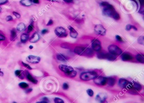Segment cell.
I'll use <instances>...</instances> for the list:
<instances>
[{
	"mask_svg": "<svg viewBox=\"0 0 144 103\" xmlns=\"http://www.w3.org/2000/svg\"><path fill=\"white\" fill-rule=\"evenodd\" d=\"M101 6L103 7L102 9L103 14L110 17L115 20H119L120 19V16L119 13L116 11L114 7L112 5L106 1L102 2L100 4Z\"/></svg>",
	"mask_w": 144,
	"mask_h": 103,
	"instance_id": "1",
	"label": "cell"
},
{
	"mask_svg": "<svg viewBox=\"0 0 144 103\" xmlns=\"http://www.w3.org/2000/svg\"><path fill=\"white\" fill-rule=\"evenodd\" d=\"M74 52L77 55L88 57H93L94 54L92 49L81 46L76 47L74 49Z\"/></svg>",
	"mask_w": 144,
	"mask_h": 103,
	"instance_id": "2",
	"label": "cell"
},
{
	"mask_svg": "<svg viewBox=\"0 0 144 103\" xmlns=\"http://www.w3.org/2000/svg\"><path fill=\"white\" fill-rule=\"evenodd\" d=\"M98 73L95 71H89L82 72L79 75V78L84 81L94 80L98 76Z\"/></svg>",
	"mask_w": 144,
	"mask_h": 103,
	"instance_id": "3",
	"label": "cell"
},
{
	"mask_svg": "<svg viewBox=\"0 0 144 103\" xmlns=\"http://www.w3.org/2000/svg\"><path fill=\"white\" fill-rule=\"evenodd\" d=\"M108 50L109 53L112 55L118 56L120 55L122 53V51L119 47L115 45H111L108 47Z\"/></svg>",
	"mask_w": 144,
	"mask_h": 103,
	"instance_id": "4",
	"label": "cell"
},
{
	"mask_svg": "<svg viewBox=\"0 0 144 103\" xmlns=\"http://www.w3.org/2000/svg\"><path fill=\"white\" fill-rule=\"evenodd\" d=\"M55 34L60 38H64L67 37L68 35L65 29L61 27H57L56 28L55 30Z\"/></svg>",
	"mask_w": 144,
	"mask_h": 103,
	"instance_id": "5",
	"label": "cell"
},
{
	"mask_svg": "<svg viewBox=\"0 0 144 103\" xmlns=\"http://www.w3.org/2000/svg\"><path fill=\"white\" fill-rule=\"evenodd\" d=\"M119 87L122 88H132V83L123 78H121L118 81Z\"/></svg>",
	"mask_w": 144,
	"mask_h": 103,
	"instance_id": "6",
	"label": "cell"
},
{
	"mask_svg": "<svg viewBox=\"0 0 144 103\" xmlns=\"http://www.w3.org/2000/svg\"><path fill=\"white\" fill-rule=\"evenodd\" d=\"M107 77L103 76H98L94 79V82L96 85L103 86L107 84Z\"/></svg>",
	"mask_w": 144,
	"mask_h": 103,
	"instance_id": "7",
	"label": "cell"
},
{
	"mask_svg": "<svg viewBox=\"0 0 144 103\" xmlns=\"http://www.w3.org/2000/svg\"><path fill=\"white\" fill-rule=\"evenodd\" d=\"M94 30L95 33L98 35L104 36L106 33V29L104 26L101 24L95 25Z\"/></svg>",
	"mask_w": 144,
	"mask_h": 103,
	"instance_id": "8",
	"label": "cell"
},
{
	"mask_svg": "<svg viewBox=\"0 0 144 103\" xmlns=\"http://www.w3.org/2000/svg\"><path fill=\"white\" fill-rule=\"evenodd\" d=\"M91 47L93 50L99 52L101 49V42L97 39H93L91 41Z\"/></svg>",
	"mask_w": 144,
	"mask_h": 103,
	"instance_id": "9",
	"label": "cell"
},
{
	"mask_svg": "<svg viewBox=\"0 0 144 103\" xmlns=\"http://www.w3.org/2000/svg\"><path fill=\"white\" fill-rule=\"evenodd\" d=\"M26 60L29 63L32 64H37L40 61L41 58L39 57L33 55H30L27 57Z\"/></svg>",
	"mask_w": 144,
	"mask_h": 103,
	"instance_id": "10",
	"label": "cell"
},
{
	"mask_svg": "<svg viewBox=\"0 0 144 103\" xmlns=\"http://www.w3.org/2000/svg\"><path fill=\"white\" fill-rule=\"evenodd\" d=\"M59 69L61 71L64 72V73H68L69 72L71 71L74 70V68L72 67L68 66L65 65H60L58 66Z\"/></svg>",
	"mask_w": 144,
	"mask_h": 103,
	"instance_id": "11",
	"label": "cell"
},
{
	"mask_svg": "<svg viewBox=\"0 0 144 103\" xmlns=\"http://www.w3.org/2000/svg\"><path fill=\"white\" fill-rule=\"evenodd\" d=\"M121 58L123 61H129L132 60L133 59L132 56L128 53H122L121 54Z\"/></svg>",
	"mask_w": 144,
	"mask_h": 103,
	"instance_id": "12",
	"label": "cell"
},
{
	"mask_svg": "<svg viewBox=\"0 0 144 103\" xmlns=\"http://www.w3.org/2000/svg\"><path fill=\"white\" fill-rule=\"evenodd\" d=\"M25 75L26 77L27 80H29V81L32 82V83L34 84H37L38 83V80L34 78L31 75H30L29 72L28 71H25Z\"/></svg>",
	"mask_w": 144,
	"mask_h": 103,
	"instance_id": "13",
	"label": "cell"
},
{
	"mask_svg": "<svg viewBox=\"0 0 144 103\" xmlns=\"http://www.w3.org/2000/svg\"><path fill=\"white\" fill-rule=\"evenodd\" d=\"M39 39H40V35L38 32H36L33 34L32 37H31L30 40V42L32 43H36L39 40Z\"/></svg>",
	"mask_w": 144,
	"mask_h": 103,
	"instance_id": "14",
	"label": "cell"
},
{
	"mask_svg": "<svg viewBox=\"0 0 144 103\" xmlns=\"http://www.w3.org/2000/svg\"><path fill=\"white\" fill-rule=\"evenodd\" d=\"M69 30H70V36L72 38H76L78 36L77 31L72 27L69 26L68 27Z\"/></svg>",
	"mask_w": 144,
	"mask_h": 103,
	"instance_id": "15",
	"label": "cell"
},
{
	"mask_svg": "<svg viewBox=\"0 0 144 103\" xmlns=\"http://www.w3.org/2000/svg\"><path fill=\"white\" fill-rule=\"evenodd\" d=\"M117 58L116 56L112 55L111 53H105V55H104V59H107L108 60L111 61H113L115 60Z\"/></svg>",
	"mask_w": 144,
	"mask_h": 103,
	"instance_id": "16",
	"label": "cell"
},
{
	"mask_svg": "<svg viewBox=\"0 0 144 103\" xmlns=\"http://www.w3.org/2000/svg\"><path fill=\"white\" fill-rule=\"evenodd\" d=\"M15 75L21 80H23L25 78V72L22 70H16L15 71Z\"/></svg>",
	"mask_w": 144,
	"mask_h": 103,
	"instance_id": "17",
	"label": "cell"
},
{
	"mask_svg": "<svg viewBox=\"0 0 144 103\" xmlns=\"http://www.w3.org/2000/svg\"><path fill=\"white\" fill-rule=\"evenodd\" d=\"M107 84L109 85V86L113 87L115 84V79L114 78L107 77Z\"/></svg>",
	"mask_w": 144,
	"mask_h": 103,
	"instance_id": "18",
	"label": "cell"
},
{
	"mask_svg": "<svg viewBox=\"0 0 144 103\" xmlns=\"http://www.w3.org/2000/svg\"><path fill=\"white\" fill-rule=\"evenodd\" d=\"M64 75L65 76L68 77V78H74V77H75L77 75V72L73 70L69 72L68 73H64Z\"/></svg>",
	"mask_w": 144,
	"mask_h": 103,
	"instance_id": "19",
	"label": "cell"
},
{
	"mask_svg": "<svg viewBox=\"0 0 144 103\" xmlns=\"http://www.w3.org/2000/svg\"><path fill=\"white\" fill-rule=\"evenodd\" d=\"M132 88L134 89V90L137 91H139L142 90V86L139 83H137V82H134L132 83Z\"/></svg>",
	"mask_w": 144,
	"mask_h": 103,
	"instance_id": "20",
	"label": "cell"
},
{
	"mask_svg": "<svg viewBox=\"0 0 144 103\" xmlns=\"http://www.w3.org/2000/svg\"><path fill=\"white\" fill-rule=\"evenodd\" d=\"M29 36L28 34H22L20 36V41L22 43H25L29 40Z\"/></svg>",
	"mask_w": 144,
	"mask_h": 103,
	"instance_id": "21",
	"label": "cell"
},
{
	"mask_svg": "<svg viewBox=\"0 0 144 103\" xmlns=\"http://www.w3.org/2000/svg\"><path fill=\"white\" fill-rule=\"evenodd\" d=\"M136 59L139 63L142 64L144 63V55L141 53H139L136 55Z\"/></svg>",
	"mask_w": 144,
	"mask_h": 103,
	"instance_id": "22",
	"label": "cell"
},
{
	"mask_svg": "<svg viewBox=\"0 0 144 103\" xmlns=\"http://www.w3.org/2000/svg\"><path fill=\"white\" fill-rule=\"evenodd\" d=\"M20 3L25 6H29L32 4V0H21Z\"/></svg>",
	"mask_w": 144,
	"mask_h": 103,
	"instance_id": "23",
	"label": "cell"
},
{
	"mask_svg": "<svg viewBox=\"0 0 144 103\" xmlns=\"http://www.w3.org/2000/svg\"><path fill=\"white\" fill-rule=\"evenodd\" d=\"M56 58L57 60L61 62H66L67 61V58L64 55L60 53H58L56 55Z\"/></svg>",
	"mask_w": 144,
	"mask_h": 103,
	"instance_id": "24",
	"label": "cell"
},
{
	"mask_svg": "<svg viewBox=\"0 0 144 103\" xmlns=\"http://www.w3.org/2000/svg\"><path fill=\"white\" fill-rule=\"evenodd\" d=\"M25 24L21 22L20 23H18L17 25V29L20 32L22 31L25 29Z\"/></svg>",
	"mask_w": 144,
	"mask_h": 103,
	"instance_id": "25",
	"label": "cell"
},
{
	"mask_svg": "<svg viewBox=\"0 0 144 103\" xmlns=\"http://www.w3.org/2000/svg\"><path fill=\"white\" fill-rule=\"evenodd\" d=\"M17 37V33L14 29H13L11 32V40L13 41Z\"/></svg>",
	"mask_w": 144,
	"mask_h": 103,
	"instance_id": "26",
	"label": "cell"
},
{
	"mask_svg": "<svg viewBox=\"0 0 144 103\" xmlns=\"http://www.w3.org/2000/svg\"><path fill=\"white\" fill-rule=\"evenodd\" d=\"M19 86L20 88L22 89H26L29 87V85L28 83L25 82H21L19 84Z\"/></svg>",
	"mask_w": 144,
	"mask_h": 103,
	"instance_id": "27",
	"label": "cell"
},
{
	"mask_svg": "<svg viewBox=\"0 0 144 103\" xmlns=\"http://www.w3.org/2000/svg\"><path fill=\"white\" fill-rule=\"evenodd\" d=\"M34 28V21L32 20L30 24L29 25L28 30H27V33H29L32 31Z\"/></svg>",
	"mask_w": 144,
	"mask_h": 103,
	"instance_id": "28",
	"label": "cell"
},
{
	"mask_svg": "<svg viewBox=\"0 0 144 103\" xmlns=\"http://www.w3.org/2000/svg\"><path fill=\"white\" fill-rule=\"evenodd\" d=\"M134 29L135 30H137V29L136 28V27L133 25H131V24H127L126 26V31H129L131 30V29Z\"/></svg>",
	"mask_w": 144,
	"mask_h": 103,
	"instance_id": "29",
	"label": "cell"
},
{
	"mask_svg": "<svg viewBox=\"0 0 144 103\" xmlns=\"http://www.w3.org/2000/svg\"><path fill=\"white\" fill-rule=\"evenodd\" d=\"M137 42L138 43L141 45H144V37L143 36H140L137 39Z\"/></svg>",
	"mask_w": 144,
	"mask_h": 103,
	"instance_id": "30",
	"label": "cell"
},
{
	"mask_svg": "<svg viewBox=\"0 0 144 103\" xmlns=\"http://www.w3.org/2000/svg\"><path fill=\"white\" fill-rule=\"evenodd\" d=\"M54 102L55 103H65L64 100L58 97H55L54 99Z\"/></svg>",
	"mask_w": 144,
	"mask_h": 103,
	"instance_id": "31",
	"label": "cell"
},
{
	"mask_svg": "<svg viewBox=\"0 0 144 103\" xmlns=\"http://www.w3.org/2000/svg\"><path fill=\"white\" fill-rule=\"evenodd\" d=\"M86 92H87V94L89 96V97H92L94 96V92L91 89H90V88L87 89V90H86Z\"/></svg>",
	"mask_w": 144,
	"mask_h": 103,
	"instance_id": "32",
	"label": "cell"
},
{
	"mask_svg": "<svg viewBox=\"0 0 144 103\" xmlns=\"http://www.w3.org/2000/svg\"><path fill=\"white\" fill-rule=\"evenodd\" d=\"M62 88L64 90H66L69 88V85L66 83H64L62 85Z\"/></svg>",
	"mask_w": 144,
	"mask_h": 103,
	"instance_id": "33",
	"label": "cell"
},
{
	"mask_svg": "<svg viewBox=\"0 0 144 103\" xmlns=\"http://www.w3.org/2000/svg\"><path fill=\"white\" fill-rule=\"evenodd\" d=\"M22 65H23V66L24 67H25V68H28V69L29 70H32V68L29 65V64H26V63H24L23 62H22Z\"/></svg>",
	"mask_w": 144,
	"mask_h": 103,
	"instance_id": "34",
	"label": "cell"
},
{
	"mask_svg": "<svg viewBox=\"0 0 144 103\" xmlns=\"http://www.w3.org/2000/svg\"><path fill=\"white\" fill-rule=\"evenodd\" d=\"M115 38L117 41L119 42H123L122 38L119 35H116Z\"/></svg>",
	"mask_w": 144,
	"mask_h": 103,
	"instance_id": "35",
	"label": "cell"
},
{
	"mask_svg": "<svg viewBox=\"0 0 144 103\" xmlns=\"http://www.w3.org/2000/svg\"><path fill=\"white\" fill-rule=\"evenodd\" d=\"M61 47L64 48L68 49L69 48V45L67 43H62L61 45Z\"/></svg>",
	"mask_w": 144,
	"mask_h": 103,
	"instance_id": "36",
	"label": "cell"
},
{
	"mask_svg": "<svg viewBox=\"0 0 144 103\" xmlns=\"http://www.w3.org/2000/svg\"><path fill=\"white\" fill-rule=\"evenodd\" d=\"M13 15H14V16L17 18H20V17H21V16H20V14L19 13H18L16 12H13Z\"/></svg>",
	"mask_w": 144,
	"mask_h": 103,
	"instance_id": "37",
	"label": "cell"
},
{
	"mask_svg": "<svg viewBox=\"0 0 144 103\" xmlns=\"http://www.w3.org/2000/svg\"><path fill=\"white\" fill-rule=\"evenodd\" d=\"M6 20L7 21V22H8V21H12V20H13V18H12V16H7L6 17Z\"/></svg>",
	"mask_w": 144,
	"mask_h": 103,
	"instance_id": "38",
	"label": "cell"
},
{
	"mask_svg": "<svg viewBox=\"0 0 144 103\" xmlns=\"http://www.w3.org/2000/svg\"><path fill=\"white\" fill-rule=\"evenodd\" d=\"M33 91V89L31 88H28L27 89H26L25 91V92L26 93H30V92H31Z\"/></svg>",
	"mask_w": 144,
	"mask_h": 103,
	"instance_id": "39",
	"label": "cell"
},
{
	"mask_svg": "<svg viewBox=\"0 0 144 103\" xmlns=\"http://www.w3.org/2000/svg\"><path fill=\"white\" fill-rule=\"evenodd\" d=\"M53 21H52V19H50V20L47 23V26H50V25H52V24H53Z\"/></svg>",
	"mask_w": 144,
	"mask_h": 103,
	"instance_id": "40",
	"label": "cell"
},
{
	"mask_svg": "<svg viewBox=\"0 0 144 103\" xmlns=\"http://www.w3.org/2000/svg\"><path fill=\"white\" fill-rule=\"evenodd\" d=\"M6 40V38L5 37L3 36V35H2L0 34V41H4Z\"/></svg>",
	"mask_w": 144,
	"mask_h": 103,
	"instance_id": "41",
	"label": "cell"
},
{
	"mask_svg": "<svg viewBox=\"0 0 144 103\" xmlns=\"http://www.w3.org/2000/svg\"><path fill=\"white\" fill-rule=\"evenodd\" d=\"M48 32V30H47V29H44L43 30H42V31L41 33H42V34H45L47 33Z\"/></svg>",
	"mask_w": 144,
	"mask_h": 103,
	"instance_id": "42",
	"label": "cell"
},
{
	"mask_svg": "<svg viewBox=\"0 0 144 103\" xmlns=\"http://www.w3.org/2000/svg\"><path fill=\"white\" fill-rule=\"evenodd\" d=\"M66 3H72L73 0H63Z\"/></svg>",
	"mask_w": 144,
	"mask_h": 103,
	"instance_id": "43",
	"label": "cell"
},
{
	"mask_svg": "<svg viewBox=\"0 0 144 103\" xmlns=\"http://www.w3.org/2000/svg\"><path fill=\"white\" fill-rule=\"evenodd\" d=\"M7 2H8V0H5V1H0V5H3L5 3H7Z\"/></svg>",
	"mask_w": 144,
	"mask_h": 103,
	"instance_id": "44",
	"label": "cell"
},
{
	"mask_svg": "<svg viewBox=\"0 0 144 103\" xmlns=\"http://www.w3.org/2000/svg\"><path fill=\"white\" fill-rule=\"evenodd\" d=\"M43 101H45V102H47V101H49L48 98H47V97H44L43 98Z\"/></svg>",
	"mask_w": 144,
	"mask_h": 103,
	"instance_id": "45",
	"label": "cell"
},
{
	"mask_svg": "<svg viewBox=\"0 0 144 103\" xmlns=\"http://www.w3.org/2000/svg\"><path fill=\"white\" fill-rule=\"evenodd\" d=\"M48 1L51 2H59L60 1V0H47Z\"/></svg>",
	"mask_w": 144,
	"mask_h": 103,
	"instance_id": "46",
	"label": "cell"
},
{
	"mask_svg": "<svg viewBox=\"0 0 144 103\" xmlns=\"http://www.w3.org/2000/svg\"><path fill=\"white\" fill-rule=\"evenodd\" d=\"M3 75H4V73H3V72L1 71V69H0V76H3Z\"/></svg>",
	"mask_w": 144,
	"mask_h": 103,
	"instance_id": "47",
	"label": "cell"
},
{
	"mask_svg": "<svg viewBox=\"0 0 144 103\" xmlns=\"http://www.w3.org/2000/svg\"><path fill=\"white\" fill-rule=\"evenodd\" d=\"M33 1L34 3H36V4L39 3V0H33Z\"/></svg>",
	"mask_w": 144,
	"mask_h": 103,
	"instance_id": "48",
	"label": "cell"
},
{
	"mask_svg": "<svg viewBox=\"0 0 144 103\" xmlns=\"http://www.w3.org/2000/svg\"><path fill=\"white\" fill-rule=\"evenodd\" d=\"M36 103H48L47 102H45V101H41V102H38Z\"/></svg>",
	"mask_w": 144,
	"mask_h": 103,
	"instance_id": "49",
	"label": "cell"
},
{
	"mask_svg": "<svg viewBox=\"0 0 144 103\" xmlns=\"http://www.w3.org/2000/svg\"><path fill=\"white\" fill-rule=\"evenodd\" d=\"M29 49H31H31H32L34 48V47H33V46L32 45H30V46H29Z\"/></svg>",
	"mask_w": 144,
	"mask_h": 103,
	"instance_id": "50",
	"label": "cell"
},
{
	"mask_svg": "<svg viewBox=\"0 0 144 103\" xmlns=\"http://www.w3.org/2000/svg\"><path fill=\"white\" fill-rule=\"evenodd\" d=\"M1 8L0 7V12H1Z\"/></svg>",
	"mask_w": 144,
	"mask_h": 103,
	"instance_id": "51",
	"label": "cell"
},
{
	"mask_svg": "<svg viewBox=\"0 0 144 103\" xmlns=\"http://www.w3.org/2000/svg\"><path fill=\"white\" fill-rule=\"evenodd\" d=\"M13 103H16V102H13Z\"/></svg>",
	"mask_w": 144,
	"mask_h": 103,
	"instance_id": "52",
	"label": "cell"
},
{
	"mask_svg": "<svg viewBox=\"0 0 144 103\" xmlns=\"http://www.w3.org/2000/svg\"></svg>",
	"mask_w": 144,
	"mask_h": 103,
	"instance_id": "53",
	"label": "cell"
}]
</instances>
